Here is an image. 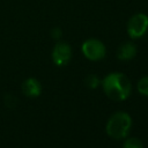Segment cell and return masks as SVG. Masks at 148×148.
<instances>
[{"instance_id":"11","label":"cell","mask_w":148,"mask_h":148,"mask_svg":"<svg viewBox=\"0 0 148 148\" xmlns=\"http://www.w3.org/2000/svg\"><path fill=\"white\" fill-rule=\"evenodd\" d=\"M51 35H52V37H53L54 39H59V38L61 37V30H60L59 28H54V29L51 31Z\"/></svg>"},{"instance_id":"9","label":"cell","mask_w":148,"mask_h":148,"mask_svg":"<svg viewBox=\"0 0 148 148\" xmlns=\"http://www.w3.org/2000/svg\"><path fill=\"white\" fill-rule=\"evenodd\" d=\"M138 90L140 94L148 96V76L140 79V81L138 82Z\"/></svg>"},{"instance_id":"7","label":"cell","mask_w":148,"mask_h":148,"mask_svg":"<svg viewBox=\"0 0 148 148\" xmlns=\"http://www.w3.org/2000/svg\"><path fill=\"white\" fill-rule=\"evenodd\" d=\"M135 54H136V46L130 42L123 43L119 46L118 52H117V57L120 60H130V59L134 58Z\"/></svg>"},{"instance_id":"6","label":"cell","mask_w":148,"mask_h":148,"mask_svg":"<svg viewBox=\"0 0 148 148\" xmlns=\"http://www.w3.org/2000/svg\"><path fill=\"white\" fill-rule=\"evenodd\" d=\"M22 90L29 97H37L42 91V86L38 80L30 77L22 83Z\"/></svg>"},{"instance_id":"2","label":"cell","mask_w":148,"mask_h":148,"mask_svg":"<svg viewBox=\"0 0 148 148\" xmlns=\"http://www.w3.org/2000/svg\"><path fill=\"white\" fill-rule=\"evenodd\" d=\"M132 120L126 112H116L113 113L106 124V133L112 139H123L125 138L131 128Z\"/></svg>"},{"instance_id":"1","label":"cell","mask_w":148,"mask_h":148,"mask_svg":"<svg viewBox=\"0 0 148 148\" xmlns=\"http://www.w3.org/2000/svg\"><path fill=\"white\" fill-rule=\"evenodd\" d=\"M103 89L105 95L112 101L126 99L132 90V84L128 77L123 73H111L104 77Z\"/></svg>"},{"instance_id":"5","label":"cell","mask_w":148,"mask_h":148,"mask_svg":"<svg viewBox=\"0 0 148 148\" xmlns=\"http://www.w3.org/2000/svg\"><path fill=\"white\" fill-rule=\"evenodd\" d=\"M72 57V49L65 42H58L52 51V60L57 66H65L69 62Z\"/></svg>"},{"instance_id":"8","label":"cell","mask_w":148,"mask_h":148,"mask_svg":"<svg viewBox=\"0 0 148 148\" xmlns=\"http://www.w3.org/2000/svg\"><path fill=\"white\" fill-rule=\"evenodd\" d=\"M124 148H143V143L138 138H130L125 141Z\"/></svg>"},{"instance_id":"10","label":"cell","mask_w":148,"mask_h":148,"mask_svg":"<svg viewBox=\"0 0 148 148\" xmlns=\"http://www.w3.org/2000/svg\"><path fill=\"white\" fill-rule=\"evenodd\" d=\"M84 83L89 87V88H96L97 86H98V83H99V80H98V77L96 76V75H94V74H90V75H88V76H86V79H84Z\"/></svg>"},{"instance_id":"3","label":"cell","mask_w":148,"mask_h":148,"mask_svg":"<svg viewBox=\"0 0 148 148\" xmlns=\"http://www.w3.org/2000/svg\"><path fill=\"white\" fill-rule=\"evenodd\" d=\"M148 30V16L143 13L133 15L127 22V34L132 38L142 37Z\"/></svg>"},{"instance_id":"4","label":"cell","mask_w":148,"mask_h":148,"mask_svg":"<svg viewBox=\"0 0 148 148\" xmlns=\"http://www.w3.org/2000/svg\"><path fill=\"white\" fill-rule=\"evenodd\" d=\"M82 52L89 60H101L105 56V46L101 40L90 38L82 44Z\"/></svg>"}]
</instances>
